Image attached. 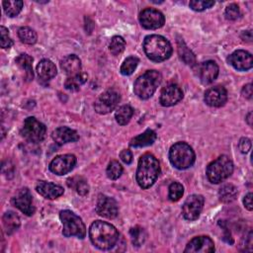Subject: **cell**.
Returning <instances> with one entry per match:
<instances>
[{
  "instance_id": "6da1fadb",
  "label": "cell",
  "mask_w": 253,
  "mask_h": 253,
  "mask_svg": "<svg viewBox=\"0 0 253 253\" xmlns=\"http://www.w3.org/2000/svg\"><path fill=\"white\" fill-rule=\"evenodd\" d=\"M89 237L92 244L98 249L110 250L118 242L119 232L111 223L96 220L89 228Z\"/></svg>"
},
{
  "instance_id": "7a4b0ae2",
  "label": "cell",
  "mask_w": 253,
  "mask_h": 253,
  "mask_svg": "<svg viewBox=\"0 0 253 253\" xmlns=\"http://www.w3.org/2000/svg\"><path fill=\"white\" fill-rule=\"evenodd\" d=\"M159 173V162L154 155L145 153L139 158L136 170V182L140 188H150L155 183Z\"/></svg>"
},
{
  "instance_id": "3957f363",
  "label": "cell",
  "mask_w": 253,
  "mask_h": 253,
  "mask_svg": "<svg viewBox=\"0 0 253 253\" xmlns=\"http://www.w3.org/2000/svg\"><path fill=\"white\" fill-rule=\"evenodd\" d=\"M143 49L152 61H164L172 54V45L167 39L159 35H149L143 41Z\"/></svg>"
},
{
  "instance_id": "277c9868",
  "label": "cell",
  "mask_w": 253,
  "mask_h": 253,
  "mask_svg": "<svg viewBox=\"0 0 253 253\" xmlns=\"http://www.w3.org/2000/svg\"><path fill=\"white\" fill-rule=\"evenodd\" d=\"M161 74L156 70H148L140 75L134 82V94L143 100L150 98L161 83Z\"/></svg>"
},
{
  "instance_id": "5b68a950",
  "label": "cell",
  "mask_w": 253,
  "mask_h": 253,
  "mask_svg": "<svg viewBox=\"0 0 253 253\" xmlns=\"http://www.w3.org/2000/svg\"><path fill=\"white\" fill-rule=\"evenodd\" d=\"M169 159L171 164L180 170L191 167L196 159L193 148L186 142H177L170 147Z\"/></svg>"
},
{
  "instance_id": "8992f818",
  "label": "cell",
  "mask_w": 253,
  "mask_h": 253,
  "mask_svg": "<svg viewBox=\"0 0 253 253\" xmlns=\"http://www.w3.org/2000/svg\"><path fill=\"white\" fill-rule=\"evenodd\" d=\"M233 172V163L226 155H221L207 167V177L212 184H218L227 179Z\"/></svg>"
},
{
  "instance_id": "52a82bcc",
  "label": "cell",
  "mask_w": 253,
  "mask_h": 253,
  "mask_svg": "<svg viewBox=\"0 0 253 253\" xmlns=\"http://www.w3.org/2000/svg\"><path fill=\"white\" fill-rule=\"evenodd\" d=\"M59 217L62 222V234L65 237L76 236L83 239L86 235V227L82 219L73 211L64 210L59 212Z\"/></svg>"
},
{
  "instance_id": "ba28073f",
  "label": "cell",
  "mask_w": 253,
  "mask_h": 253,
  "mask_svg": "<svg viewBox=\"0 0 253 253\" xmlns=\"http://www.w3.org/2000/svg\"><path fill=\"white\" fill-rule=\"evenodd\" d=\"M45 126L35 117H29L25 120L21 134L31 142H41L45 136Z\"/></svg>"
},
{
  "instance_id": "9c48e42d",
  "label": "cell",
  "mask_w": 253,
  "mask_h": 253,
  "mask_svg": "<svg viewBox=\"0 0 253 253\" xmlns=\"http://www.w3.org/2000/svg\"><path fill=\"white\" fill-rule=\"evenodd\" d=\"M121 95L116 89H109L103 92L95 102L94 108L98 114L105 115L112 112L119 104Z\"/></svg>"
},
{
  "instance_id": "30bf717a",
  "label": "cell",
  "mask_w": 253,
  "mask_h": 253,
  "mask_svg": "<svg viewBox=\"0 0 253 253\" xmlns=\"http://www.w3.org/2000/svg\"><path fill=\"white\" fill-rule=\"evenodd\" d=\"M139 22L143 28L147 30H155L164 25L165 17L156 9L146 8L140 12Z\"/></svg>"
},
{
  "instance_id": "8fae6325",
  "label": "cell",
  "mask_w": 253,
  "mask_h": 253,
  "mask_svg": "<svg viewBox=\"0 0 253 253\" xmlns=\"http://www.w3.org/2000/svg\"><path fill=\"white\" fill-rule=\"evenodd\" d=\"M204 197L201 195L189 196L183 204L182 214L188 220H195L200 216L204 206Z\"/></svg>"
},
{
  "instance_id": "7c38bea8",
  "label": "cell",
  "mask_w": 253,
  "mask_h": 253,
  "mask_svg": "<svg viewBox=\"0 0 253 253\" xmlns=\"http://www.w3.org/2000/svg\"><path fill=\"white\" fill-rule=\"evenodd\" d=\"M76 164V157L73 154L58 155L49 163V170L56 175H65L69 173Z\"/></svg>"
},
{
  "instance_id": "4fadbf2b",
  "label": "cell",
  "mask_w": 253,
  "mask_h": 253,
  "mask_svg": "<svg viewBox=\"0 0 253 253\" xmlns=\"http://www.w3.org/2000/svg\"><path fill=\"white\" fill-rule=\"evenodd\" d=\"M12 204L27 215H32L35 212L33 197L30 190L27 188L20 189L16 193V195L12 198Z\"/></svg>"
},
{
  "instance_id": "5bb4252c",
  "label": "cell",
  "mask_w": 253,
  "mask_h": 253,
  "mask_svg": "<svg viewBox=\"0 0 253 253\" xmlns=\"http://www.w3.org/2000/svg\"><path fill=\"white\" fill-rule=\"evenodd\" d=\"M219 68L217 64L212 60L204 61L196 66L195 73L204 84H210L213 82L218 75Z\"/></svg>"
},
{
  "instance_id": "9a60e30c",
  "label": "cell",
  "mask_w": 253,
  "mask_h": 253,
  "mask_svg": "<svg viewBox=\"0 0 253 253\" xmlns=\"http://www.w3.org/2000/svg\"><path fill=\"white\" fill-rule=\"evenodd\" d=\"M227 62L236 70L247 71L253 66L251 53L243 49H237L227 57Z\"/></svg>"
},
{
  "instance_id": "2e32d148",
  "label": "cell",
  "mask_w": 253,
  "mask_h": 253,
  "mask_svg": "<svg viewBox=\"0 0 253 253\" xmlns=\"http://www.w3.org/2000/svg\"><path fill=\"white\" fill-rule=\"evenodd\" d=\"M96 211L103 217L115 218L119 212L118 204L113 198L100 195L96 204Z\"/></svg>"
},
{
  "instance_id": "e0dca14e",
  "label": "cell",
  "mask_w": 253,
  "mask_h": 253,
  "mask_svg": "<svg viewBox=\"0 0 253 253\" xmlns=\"http://www.w3.org/2000/svg\"><path fill=\"white\" fill-rule=\"evenodd\" d=\"M214 251L213 241L209 236H197L194 237L187 244L185 253H211Z\"/></svg>"
},
{
  "instance_id": "ac0fdd59",
  "label": "cell",
  "mask_w": 253,
  "mask_h": 253,
  "mask_svg": "<svg viewBox=\"0 0 253 253\" xmlns=\"http://www.w3.org/2000/svg\"><path fill=\"white\" fill-rule=\"evenodd\" d=\"M183 98V91L177 84H169L160 93L159 102L164 107H171L180 102Z\"/></svg>"
},
{
  "instance_id": "d6986e66",
  "label": "cell",
  "mask_w": 253,
  "mask_h": 253,
  "mask_svg": "<svg viewBox=\"0 0 253 253\" xmlns=\"http://www.w3.org/2000/svg\"><path fill=\"white\" fill-rule=\"evenodd\" d=\"M227 101V91L222 86H214L205 92V102L211 107H221Z\"/></svg>"
},
{
  "instance_id": "ffe728a7",
  "label": "cell",
  "mask_w": 253,
  "mask_h": 253,
  "mask_svg": "<svg viewBox=\"0 0 253 253\" xmlns=\"http://www.w3.org/2000/svg\"><path fill=\"white\" fill-rule=\"evenodd\" d=\"M36 190L41 196L47 200H54L64 193L61 186L46 181H39L36 185Z\"/></svg>"
},
{
  "instance_id": "44dd1931",
  "label": "cell",
  "mask_w": 253,
  "mask_h": 253,
  "mask_svg": "<svg viewBox=\"0 0 253 253\" xmlns=\"http://www.w3.org/2000/svg\"><path fill=\"white\" fill-rule=\"evenodd\" d=\"M51 137L57 144L74 142L79 139L77 131L67 126H59L55 128L51 133Z\"/></svg>"
},
{
  "instance_id": "7402d4cb",
  "label": "cell",
  "mask_w": 253,
  "mask_h": 253,
  "mask_svg": "<svg viewBox=\"0 0 253 253\" xmlns=\"http://www.w3.org/2000/svg\"><path fill=\"white\" fill-rule=\"evenodd\" d=\"M61 69L68 76H73L81 72V60L75 54H69L60 60Z\"/></svg>"
},
{
  "instance_id": "603a6c76",
  "label": "cell",
  "mask_w": 253,
  "mask_h": 253,
  "mask_svg": "<svg viewBox=\"0 0 253 253\" xmlns=\"http://www.w3.org/2000/svg\"><path fill=\"white\" fill-rule=\"evenodd\" d=\"M37 73L42 80H50L56 75V67L49 59H42L37 65Z\"/></svg>"
},
{
  "instance_id": "cb8c5ba5",
  "label": "cell",
  "mask_w": 253,
  "mask_h": 253,
  "mask_svg": "<svg viewBox=\"0 0 253 253\" xmlns=\"http://www.w3.org/2000/svg\"><path fill=\"white\" fill-rule=\"evenodd\" d=\"M156 140V132L150 128H147L144 132L132 137L129 145L132 147H144L154 143Z\"/></svg>"
},
{
  "instance_id": "d4e9b609",
  "label": "cell",
  "mask_w": 253,
  "mask_h": 253,
  "mask_svg": "<svg viewBox=\"0 0 253 253\" xmlns=\"http://www.w3.org/2000/svg\"><path fill=\"white\" fill-rule=\"evenodd\" d=\"M16 64L25 71V78L30 81L34 77V72H33V57L30 56L27 53H22L18 55V57L15 59Z\"/></svg>"
},
{
  "instance_id": "484cf974",
  "label": "cell",
  "mask_w": 253,
  "mask_h": 253,
  "mask_svg": "<svg viewBox=\"0 0 253 253\" xmlns=\"http://www.w3.org/2000/svg\"><path fill=\"white\" fill-rule=\"evenodd\" d=\"M177 49H178V54L186 64L194 66L196 65V56L192 52V50L186 45L185 42L182 39H179L177 41Z\"/></svg>"
},
{
  "instance_id": "4316f807",
  "label": "cell",
  "mask_w": 253,
  "mask_h": 253,
  "mask_svg": "<svg viewBox=\"0 0 253 253\" xmlns=\"http://www.w3.org/2000/svg\"><path fill=\"white\" fill-rule=\"evenodd\" d=\"M4 228L7 234H12L20 226V218L14 211H7L2 217Z\"/></svg>"
},
{
  "instance_id": "83f0119b",
  "label": "cell",
  "mask_w": 253,
  "mask_h": 253,
  "mask_svg": "<svg viewBox=\"0 0 253 253\" xmlns=\"http://www.w3.org/2000/svg\"><path fill=\"white\" fill-rule=\"evenodd\" d=\"M237 197V189L232 184H225L220 187L218 191L219 201L222 203H231Z\"/></svg>"
},
{
  "instance_id": "f1b7e54d",
  "label": "cell",
  "mask_w": 253,
  "mask_h": 253,
  "mask_svg": "<svg viewBox=\"0 0 253 253\" xmlns=\"http://www.w3.org/2000/svg\"><path fill=\"white\" fill-rule=\"evenodd\" d=\"M87 81V74L80 72L73 76H68L64 82V87L70 91H77Z\"/></svg>"
},
{
  "instance_id": "f546056e",
  "label": "cell",
  "mask_w": 253,
  "mask_h": 253,
  "mask_svg": "<svg viewBox=\"0 0 253 253\" xmlns=\"http://www.w3.org/2000/svg\"><path fill=\"white\" fill-rule=\"evenodd\" d=\"M132 115H133V109L129 105H124L118 109V111L115 114V118L119 125L125 126L128 124Z\"/></svg>"
},
{
  "instance_id": "4dcf8cb0",
  "label": "cell",
  "mask_w": 253,
  "mask_h": 253,
  "mask_svg": "<svg viewBox=\"0 0 253 253\" xmlns=\"http://www.w3.org/2000/svg\"><path fill=\"white\" fill-rule=\"evenodd\" d=\"M18 36L21 42L27 44H34L38 40L37 33L30 27L20 28L18 31Z\"/></svg>"
},
{
  "instance_id": "1f68e13d",
  "label": "cell",
  "mask_w": 253,
  "mask_h": 253,
  "mask_svg": "<svg viewBox=\"0 0 253 253\" xmlns=\"http://www.w3.org/2000/svg\"><path fill=\"white\" fill-rule=\"evenodd\" d=\"M67 184L69 187H72L76 190V192L82 196L88 194L89 186L87 182L82 177H73L67 180Z\"/></svg>"
},
{
  "instance_id": "d6a6232c",
  "label": "cell",
  "mask_w": 253,
  "mask_h": 253,
  "mask_svg": "<svg viewBox=\"0 0 253 253\" xmlns=\"http://www.w3.org/2000/svg\"><path fill=\"white\" fill-rule=\"evenodd\" d=\"M3 9L5 13L9 17L17 16L22 8H23V1L21 0H14V1H3Z\"/></svg>"
},
{
  "instance_id": "836d02e7",
  "label": "cell",
  "mask_w": 253,
  "mask_h": 253,
  "mask_svg": "<svg viewBox=\"0 0 253 253\" xmlns=\"http://www.w3.org/2000/svg\"><path fill=\"white\" fill-rule=\"evenodd\" d=\"M129 236H130L131 243L134 246H140L145 241L146 232H145V230L142 227L134 226V227L130 228Z\"/></svg>"
},
{
  "instance_id": "e575fe53",
  "label": "cell",
  "mask_w": 253,
  "mask_h": 253,
  "mask_svg": "<svg viewBox=\"0 0 253 253\" xmlns=\"http://www.w3.org/2000/svg\"><path fill=\"white\" fill-rule=\"evenodd\" d=\"M125 47H126V42L124 38H122L121 36H115L112 38L109 45V49L113 55H119L125 50Z\"/></svg>"
},
{
  "instance_id": "d590c367",
  "label": "cell",
  "mask_w": 253,
  "mask_h": 253,
  "mask_svg": "<svg viewBox=\"0 0 253 253\" xmlns=\"http://www.w3.org/2000/svg\"><path fill=\"white\" fill-rule=\"evenodd\" d=\"M139 60L137 57L135 56H128L126 59H125V61L123 62L122 66H121V73L123 75H130L132 74V72L135 70L137 64H138Z\"/></svg>"
},
{
  "instance_id": "8d00e7d4",
  "label": "cell",
  "mask_w": 253,
  "mask_h": 253,
  "mask_svg": "<svg viewBox=\"0 0 253 253\" xmlns=\"http://www.w3.org/2000/svg\"><path fill=\"white\" fill-rule=\"evenodd\" d=\"M106 173H107L108 178H110L111 180H117L118 178L121 177V175L123 173V167L118 161L113 160L109 163Z\"/></svg>"
},
{
  "instance_id": "74e56055",
  "label": "cell",
  "mask_w": 253,
  "mask_h": 253,
  "mask_svg": "<svg viewBox=\"0 0 253 253\" xmlns=\"http://www.w3.org/2000/svg\"><path fill=\"white\" fill-rule=\"evenodd\" d=\"M168 190H169L168 197L172 202H176L180 200L184 194V187L179 182L171 183Z\"/></svg>"
},
{
  "instance_id": "f35d334b",
  "label": "cell",
  "mask_w": 253,
  "mask_h": 253,
  "mask_svg": "<svg viewBox=\"0 0 253 253\" xmlns=\"http://www.w3.org/2000/svg\"><path fill=\"white\" fill-rule=\"evenodd\" d=\"M241 13H240V9L238 7V5L232 3V4H229L226 8H225V11H224V16L227 20H230V21H234V20H237L239 17H240Z\"/></svg>"
},
{
  "instance_id": "ab89813d",
  "label": "cell",
  "mask_w": 253,
  "mask_h": 253,
  "mask_svg": "<svg viewBox=\"0 0 253 253\" xmlns=\"http://www.w3.org/2000/svg\"><path fill=\"white\" fill-rule=\"evenodd\" d=\"M214 1H205V0H193L190 1L189 6L194 10V11H204L208 8H211V6H213Z\"/></svg>"
},
{
  "instance_id": "60d3db41",
  "label": "cell",
  "mask_w": 253,
  "mask_h": 253,
  "mask_svg": "<svg viewBox=\"0 0 253 253\" xmlns=\"http://www.w3.org/2000/svg\"><path fill=\"white\" fill-rule=\"evenodd\" d=\"M0 36H1V47L9 48L13 44V41L9 36V31L4 26L0 27Z\"/></svg>"
},
{
  "instance_id": "b9f144b4",
  "label": "cell",
  "mask_w": 253,
  "mask_h": 253,
  "mask_svg": "<svg viewBox=\"0 0 253 253\" xmlns=\"http://www.w3.org/2000/svg\"><path fill=\"white\" fill-rule=\"evenodd\" d=\"M238 147L242 153H247L251 148V140L247 137H242L239 140Z\"/></svg>"
},
{
  "instance_id": "7bdbcfd3",
  "label": "cell",
  "mask_w": 253,
  "mask_h": 253,
  "mask_svg": "<svg viewBox=\"0 0 253 253\" xmlns=\"http://www.w3.org/2000/svg\"><path fill=\"white\" fill-rule=\"evenodd\" d=\"M218 224L223 228V231H224V234H223L222 239H223L225 242H227V243H229V244H232V243H233V238H232L231 233H230V231H229L227 225L225 224V222H224L223 220H222V221L220 220V221L218 222Z\"/></svg>"
},
{
  "instance_id": "ee69618b",
  "label": "cell",
  "mask_w": 253,
  "mask_h": 253,
  "mask_svg": "<svg viewBox=\"0 0 253 253\" xmlns=\"http://www.w3.org/2000/svg\"><path fill=\"white\" fill-rule=\"evenodd\" d=\"M120 158L125 162L126 164H130L132 161V153L128 149H124L120 153Z\"/></svg>"
},
{
  "instance_id": "f6af8a7d",
  "label": "cell",
  "mask_w": 253,
  "mask_h": 253,
  "mask_svg": "<svg viewBox=\"0 0 253 253\" xmlns=\"http://www.w3.org/2000/svg\"><path fill=\"white\" fill-rule=\"evenodd\" d=\"M243 97H245L246 99H251L252 98V94H253V91H252V84L249 83V84H246L243 88H242V91H241Z\"/></svg>"
},
{
  "instance_id": "bcb514c9",
  "label": "cell",
  "mask_w": 253,
  "mask_h": 253,
  "mask_svg": "<svg viewBox=\"0 0 253 253\" xmlns=\"http://www.w3.org/2000/svg\"><path fill=\"white\" fill-rule=\"evenodd\" d=\"M243 204L244 207L248 210V211H252L253 206H252V193H248L244 199H243Z\"/></svg>"
},
{
  "instance_id": "7dc6e473",
  "label": "cell",
  "mask_w": 253,
  "mask_h": 253,
  "mask_svg": "<svg viewBox=\"0 0 253 253\" xmlns=\"http://www.w3.org/2000/svg\"><path fill=\"white\" fill-rule=\"evenodd\" d=\"M241 38L243 39V41H247V42H251L252 40V34L251 31H244L241 35Z\"/></svg>"
},
{
  "instance_id": "c3c4849f",
  "label": "cell",
  "mask_w": 253,
  "mask_h": 253,
  "mask_svg": "<svg viewBox=\"0 0 253 253\" xmlns=\"http://www.w3.org/2000/svg\"><path fill=\"white\" fill-rule=\"evenodd\" d=\"M251 117H252V112H249V114L247 115V119H246V121L248 122V125H249V126H252V123H251Z\"/></svg>"
}]
</instances>
